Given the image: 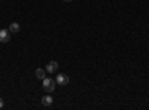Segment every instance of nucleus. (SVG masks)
<instances>
[{"mask_svg":"<svg viewBox=\"0 0 149 110\" xmlns=\"http://www.w3.org/2000/svg\"><path fill=\"white\" fill-rule=\"evenodd\" d=\"M46 73H51V75H52V73H55L57 70H58V63H57V61H49V63L46 64Z\"/></svg>","mask_w":149,"mask_h":110,"instance_id":"obj_4","label":"nucleus"},{"mask_svg":"<svg viewBox=\"0 0 149 110\" xmlns=\"http://www.w3.org/2000/svg\"><path fill=\"white\" fill-rule=\"evenodd\" d=\"M19 30H21V27H19L18 22H12L10 26H9V31H10V33H18Z\"/></svg>","mask_w":149,"mask_h":110,"instance_id":"obj_7","label":"nucleus"},{"mask_svg":"<svg viewBox=\"0 0 149 110\" xmlns=\"http://www.w3.org/2000/svg\"><path fill=\"white\" fill-rule=\"evenodd\" d=\"M55 82H57L58 85H61V86H66V85L69 83V76L64 75V73H60V75L55 77Z\"/></svg>","mask_w":149,"mask_h":110,"instance_id":"obj_2","label":"nucleus"},{"mask_svg":"<svg viewBox=\"0 0 149 110\" xmlns=\"http://www.w3.org/2000/svg\"><path fill=\"white\" fill-rule=\"evenodd\" d=\"M10 40V31L9 30H0V43H8Z\"/></svg>","mask_w":149,"mask_h":110,"instance_id":"obj_3","label":"nucleus"},{"mask_svg":"<svg viewBox=\"0 0 149 110\" xmlns=\"http://www.w3.org/2000/svg\"><path fill=\"white\" fill-rule=\"evenodd\" d=\"M63 2H67V3H70V2H73V0H63Z\"/></svg>","mask_w":149,"mask_h":110,"instance_id":"obj_9","label":"nucleus"},{"mask_svg":"<svg viewBox=\"0 0 149 110\" xmlns=\"http://www.w3.org/2000/svg\"><path fill=\"white\" fill-rule=\"evenodd\" d=\"M3 106H5V101H3L2 97H0V109H3Z\"/></svg>","mask_w":149,"mask_h":110,"instance_id":"obj_8","label":"nucleus"},{"mask_svg":"<svg viewBox=\"0 0 149 110\" xmlns=\"http://www.w3.org/2000/svg\"><path fill=\"white\" fill-rule=\"evenodd\" d=\"M34 75H36V77L39 79V80H43V79L46 77V70H43V68H36Z\"/></svg>","mask_w":149,"mask_h":110,"instance_id":"obj_5","label":"nucleus"},{"mask_svg":"<svg viewBox=\"0 0 149 110\" xmlns=\"http://www.w3.org/2000/svg\"><path fill=\"white\" fill-rule=\"evenodd\" d=\"M55 79H51V77H45L43 80H42V88H43V91L46 92V94H51V92H54V89H55Z\"/></svg>","mask_w":149,"mask_h":110,"instance_id":"obj_1","label":"nucleus"},{"mask_svg":"<svg viewBox=\"0 0 149 110\" xmlns=\"http://www.w3.org/2000/svg\"><path fill=\"white\" fill-rule=\"evenodd\" d=\"M52 103H54V98L51 95H45L42 98V104L43 106H52Z\"/></svg>","mask_w":149,"mask_h":110,"instance_id":"obj_6","label":"nucleus"}]
</instances>
